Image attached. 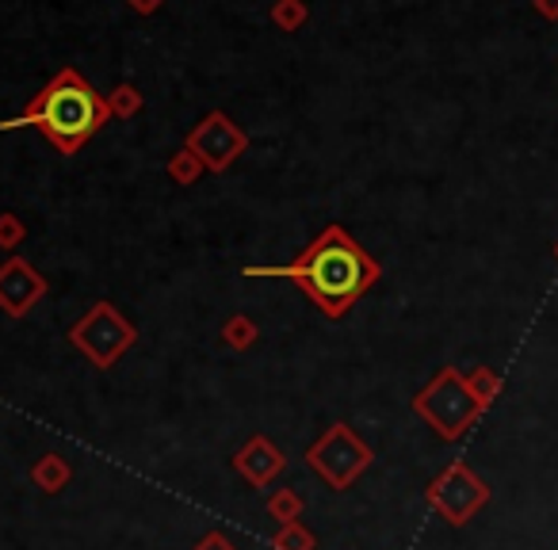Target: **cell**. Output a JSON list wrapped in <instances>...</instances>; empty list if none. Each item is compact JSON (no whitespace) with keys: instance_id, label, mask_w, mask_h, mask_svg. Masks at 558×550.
<instances>
[{"instance_id":"9c48e42d","label":"cell","mask_w":558,"mask_h":550,"mask_svg":"<svg viewBox=\"0 0 558 550\" xmlns=\"http://www.w3.org/2000/svg\"><path fill=\"white\" fill-rule=\"evenodd\" d=\"M233 470H238L253 489H268L279 474L288 470V455H283L268 436L256 432V436H248L245 448L233 455Z\"/></svg>"},{"instance_id":"8fae6325","label":"cell","mask_w":558,"mask_h":550,"mask_svg":"<svg viewBox=\"0 0 558 550\" xmlns=\"http://www.w3.org/2000/svg\"><path fill=\"white\" fill-rule=\"evenodd\" d=\"M466 390L474 394V402L482 405V413L489 410V405L501 398V390H505V379L494 371V367H474L471 375H466Z\"/></svg>"},{"instance_id":"7402d4cb","label":"cell","mask_w":558,"mask_h":550,"mask_svg":"<svg viewBox=\"0 0 558 550\" xmlns=\"http://www.w3.org/2000/svg\"><path fill=\"white\" fill-rule=\"evenodd\" d=\"M555 260H558V241H555Z\"/></svg>"},{"instance_id":"9a60e30c","label":"cell","mask_w":558,"mask_h":550,"mask_svg":"<svg viewBox=\"0 0 558 550\" xmlns=\"http://www.w3.org/2000/svg\"><path fill=\"white\" fill-rule=\"evenodd\" d=\"M104 100H108V115L111 119H134L142 111V103H146L134 85H119L116 93H108Z\"/></svg>"},{"instance_id":"52a82bcc","label":"cell","mask_w":558,"mask_h":550,"mask_svg":"<svg viewBox=\"0 0 558 550\" xmlns=\"http://www.w3.org/2000/svg\"><path fill=\"white\" fill-rule=\"evenodd\" d=\"M184 146L199 157L203 169L226 172L248 149V134L241 131L226 111H210V115H203L199 123L192 126V134H187Z\"/></svg>"},{"instance_id":"8992f818","label":"cell","mask_w":558,"mask_h":550,"mask_svg":"<svg viewBox=\"0 0 558 550\" xmlns=\"http://www.w3.org/2000/svg\"><path fill=\"white\" fill-rule=\"evenodd\" d=\"M425 501H428V509L440 520H448L451 527H463L489 504V486H486V478H478V474L471 470V463L456 459V463H448L428 481Z\"/></svg>"},{"instance_id":"ffe728a7","label":"cell","mask_w":558,"mask_h":550,"mask_svg":"<svg viewBox=\"0 0 558 550\" xmlns=\"http://www.w3.org/2000/svg\"><path fill=\"white\" fill-rule=\"evenodd\" d=\"M532 9L539 12L543 20H550V24H558V0H532Z\"/></svg>"},{"instance_id":"5bb4252c","label":"cell","mask_w":558,"mask_h":550,"mask_svg":"<svg viewBox=\"0 0 558 550\" xmlns=\"http://www.w3.org/2000/svg\"><path fill=\"white\" fill-rule=\"evenodd\" d=\"M165 172H169V180L172 184H180V187H192L195 180L203 176V161L192 154V149H180V154H172L169 157V164H165Z\"/></svg>"},{"instance_id":"6da1fadb","label":"cell","mask_w":558,"mask_h":550,"mask_svg":"<svg viewBox=\"0 0 558 550\" xmlns=\"http://www.w3.org/2000/svg\"><path fill=\"white\" fill-rule=\"evenodd\" d=\"M241 276H288L314 298L326 318L341 321L379 283L383 268L344 225H326L291 264H279V268L248 264Z\"/></svg>"},{"instance_id":"5b68a950","label":"cell","mask_w":558,"mask_h":550,"mask_svg":"<svg viewBox=\"0 0 558 550\" xmlns=\"http://www.w3.org/2000/svg\"><path fill=\"white\" fill-rule=\"evenodd\" d=\"M70 344L93 367L108 371V367H116L119 359L138 344V329H134L111 303H96L93 310L70 329Z\"/></svg>"},{"instance_id":"ba28073f","label":"cell","mask_w":558,"mask_h":550,"mask_svg":"<svg viewBox=\"0 0 558 550\" xmlns=\"http://www.w3.org/2000/svg\"><path fill=\"white\" fill-rule=\"evenodd\" d=\"M47 276H39V268L32 260L9 256V260L0 264V310L9 314V318H27L47 298Z\"/></svg>"},{"instance_id":"2e32d148","label":"cell","mask_w":558,"mask_h":550,"mask_svg":"<svg viewBox=\"0 0 558 550\" xmlns=\"http://www.w3.org/2000/svg\"><path fill=\"white\" fill-rule=\"evenodd\" d=\"M306 16H311V9H306L303 0H276L271 4V24L279 32H299L306 24Z\"/></svg>"},{"instance_id":"30bf717a","label":"cell","mask_w":558,"mask_h":550,"mask_svg":"<svg viewBox=\"0 0 558 550\" xmlns=\"http://www.w3.org/2000/svg\"><path fill=\"white\" fill-rule=\"evenodd\" d=\"M32 481L43 489V493H62L65 486L73 481V466H70V459H62V455H43L39 463L32 466Z\"/></svg>"},{"instance_id":"d6986e66","label":"cell","mask_w":558,"mask_h":550,"mask_svg":"<svg viewBox=\"0 0 558 550\" xmlns=\"http://www.w3.org/2000/svg\"><path fill=\"white\" fill-rule=\"evenodd\" d=\"M195 550H238L230 542V535H222V531H210V535H203L199 542H195Z\"/></svg>"},{"instance_id":"4fadbf2b","label":"cell","mask_w":558,"mask_h":550,"mask_svg":"<svg viewBox=\"0 0 558 550\" xmlns=\"http://www.w3.org/2000/svg\"><path fill=\"white\" fill-rule=\"evenodd\" d=\"M271 550H318V539L311 527L291 520V524H279V531L271 535Z\"/></svg>"},{"instance_id":"7a4b0ae2","label":"cell","mask_w":558,"mask_h":550,"mask_svg":"<svg viewBox=\"0 0 558 550\" xmlns=\"http://www.w3.org/2000/svg\"><path fill=\"white\" fill-rule=\"evenodd\" d=\"M108 100L81 77L77 70H62L32 103L24 115L0 123V131H16V126H39L43 138L58 154L73 157L104 123H108Z\"/></svg>"},{"instance_id":"277c9868","label":"cell","mask_w":558,"mask_h":550,"mask_svg":"<svg viewBox=\"0 0 558 550\" xmlns=\"http://www.w3.org/2000/svg\"><path fill=\"white\" fill-rule=\"evenodd\" d=\"M306 463H311V470L318 474L326 486L349 489L352 481H356L360 474L375 463V451H372V443L360 440L352 425L333 420V425H329L326 432L311 443V451H306Z\"/></svg>"},{"instance_id":"3957f363","label":"cell","mask_w":558,"mask_h":550,"mask_svg":"<svg viewBox=\"0 0 558 550\" xmlns=\"http://www.w3.org/2000/svg\"><path fill=\"white\" fill-rule=\"evenodd\" d=\"M413 413L433 428L440 440L456 443L474 420L482 417V405L466 390V375L459 367H440L425 387L413 394Z\"/></svg>"},{"instance_id":"7c38bea8","label":"cell","mask_w":558,"mask_h":550,"mask_svg":"<svg viewBox=\"0 0 558 550\" xmlns=\"http://www.w3.org/2000/svg\"><path fill=\"white\" fill-rule=\"evenodd\" d=\"M256 337H260V329H256V321L248 318V314H233L222 326V341H226V349H233V352H248L256 344Z\"/></svg>"},{"instance_id":"e0dca14e","label":"cell","mask_w":558,"mask_h":550,"mask_svg":"<svg viewBox=\"0 0 558 550\" xmlns=\"http://www.w3.org/2000/svg\"><path fill=\"white\" fill-rule=\"evenodd\" d=\"M268 516L279 520V524H291V520L303 516V497H299L295 489H276V493L268 497Z\"/></svg>"},{"instance_id":"ac0fdd59","label":"cell","mask_w":558,"mask_h":550,"mask_svg":"<svg viewBox=\"0 0 558 550\" xmlns=\"http://www.w3.org/2000/svg\"><path fill=\"white\" fill-rule=\"evenodd\" d=\"M24 237H27V225H24V218L20 215H0V248H20L24 245Z\"/></svg>"},{"instance_id":"44dd1931","label":"cell","mask_w":558,"mask_h":550,"mask_svg":"<svg viewBox=\"0 0 558 550\" xmlns=\"http://www.w3.org/2000/svg\"><path fill=\"white\" fill-rule=\"evenodd\" d=\"M161 4H165V0H131V9L138 12V16H154Z\"/></svg>"}]
</instances>
